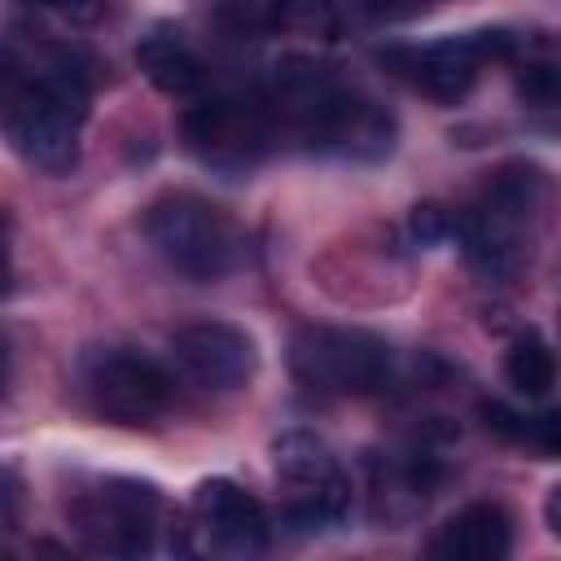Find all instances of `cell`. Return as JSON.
<instances>
[{
	"label": "cell",
	"instance_id": "1",
	"mask_svg": "<svg viewBox=\"0 0 561 561\" xmlns=\"http://www.w3.org/2000/svg\"><path fill=\"white\" fill-rule=\"evenodd\" d=\"M88 61L79 53H57L48 70L26 83L9 105V145L18 158L44 175H61L79 158V127L88 118Z\"/></svg>",
	"mask_w": 561,
	"mask_h": 561
},
{
	"label": "cell",
	"instance_id": "2",
	"mask_svg": "<svg viewBox=\"0 0 561 561\" xmlns=\"http://www.w3.org/2000/svg\"><path fill=\"white\" fill-rule=\"evenodd\" d=\"M145 237L153 250L193 280H219L237 263V228L232 219L197 197V193H167L145 210Z\"/></svg>",
	"mask_w": 561,
	"mask_h": 561
},
{
	"label": "cell",
	"instance_id": "3",
	"mask_svg": "<svg viewBox=\"0 0 561 561\" xmlns=\"http://www.w3.org/2000/svg\"><path fill=\"white\" fill-rule=\"evenodd\" d=\"M289 368L320 394H373L390 381V346L364 329H298L289 342Z\"/></svg>",
	"mask_w": 561,
	"mask_h": 561
},
{
	"label": "cell",
	"instance_id": "4",
	"mask_svg": "<svg viewBox=\"0 0 561 561\" xmlns=\"http://www.w3.org/2000/svg\"><path fill=\"white\" fill-rule=\"evenodd\" d=\"M158 508H162V500L149 482L114 478V482H105V486H96L70 504V526L79 530V539L92 552L140 557L153 548Z\"/></svg>",
	"mask_w": 561,
	"mask_h": 561
},
{
	"label": "cell",
	"instance_id": "5",
	"mask_svg": "<svg viewBox=\"0 0 561 561\" xmlns=\"http://www.w3.org/2000/svg\"><path fill=\"white\" fill-rule=\"evenodd\" d=\"M83 390L114 425H153L171 403V377L140 351L105 346L83 359Z\"/></svg>",
	"mask_w": 561,
	"mask_h": 561
},
{
	"label": "cell",
	"instance_id": "6",
	"mask_svg": "<svg viewBox=\"0 0 561 561\" xmlns=\"http://www.w3.org/2000/svg\"><path fill=\"white\" fill-rule=\"evenodd\" d=\"M184 145L197 162L215 171H245L263 158L272 140V110L259 101L210 96L184 114Z\"/></svg>",
	"mask_w": 561,
	"mask_h": 561
},
{
	"label": "cell",
	"instance_id": "7",
	"mask_svg": "<svg viewBox=\"0 0 561 561\" xmlns=\"http://www.w3.org/2000/svg\"><path fill=\"white\" fill-rule=\"evenodd\" d=\"M294 131L311 145V149H329V153H351V158H377L390 149L394 140V123L381 105L342 92L337 83L294 123Z\"/></svg>",
	"mask_w": 561,
	"mask_h": 561
},
{
	"label": "cell",
	"instance_id": "8",
	"mask_svg": "<svg viewBox=\"0 0 561 561\" xmlns=\"http://www.w3.org/2000/svg\"><path fill=\"white\" fill-rule=\"evenodd\" d=\"M175 364L206 390H237L254 373V342L224 320H197L184 324L171 337Z\"/></svg>",
	"mask_w": 561,
	"mask_h": 561
},
{
	"label": "cell",
	"instance_id": "9",
	"mask_svg": "<svg viewBox=\"0 0 561 561\" xmlns=\"http://www.w3.org/2000/svg\"><path fill=\"white\" fill-rule=\"evenodd\" d=\"M193 517H197V530L206 535V543L219 552H232V557L263 552L272 539V522H267L263 504L228 478H210L197 486Z\"/></svg>",
	"mask_w": 561,
	"mask_h": 561
},
{
	"label": "cell",
	"instance_id": "10",
	"mask_svg": "<svg viewBox=\"0 0 561 561\" xmlns=\"http://www.w3.org/2000/svg\"><path fill=\"white\" fill-rule=\"evenodd\" d=\"M381 61L434 101H460L478 75V61L465 48V39H438L425 48H390L381 53Z\"/></svg>",
	"mask_w": 561,
	"mask_h": 561
},
{
	"label": "cell",
	"instance_id": "11",
	"mask_svg": "<svg viewBox=\"0 0 561 561\" xmlns=\"http://www.w3.org/2000/svg\"><path fill=\"white\" fill-rule=\"evenodd\" d=\"M373 508L386 522H408L425 508V500L434 495L443 469L434 465V456L412 451V456H373Z\"/></svg>",
	"mask_w": 561,
	"mask_h": 561
},
{
	"label": "cell",
	"instance_id": "12",
	"mask_svg": "<svg viewBox=\"0 0 561 561\" xmlns=\"http://www.w3.org/2000/svg\"><path fill=\"white\" fill-rule=\"evenodd\" d=\"M508 548H513V517L495 500H478L460 508L430 543V552L447 561H500L508 557Z\"/></svg>",
	"mask_w": 561,
	"mask_h": 561
},
{
	"label": "cell",
	"instance_id": "13",
	"mask_svg": "<svg viewBox=\"0 0 561 561\" xmlns=\"http://www.w3.org/2000/svg\"><path fill=\"white\" fill-rule=\"evenodd\" d=\"M272 460H276V473L289 486V495H351L333 451L324 447V438H316L307 430H285L272 443Z\"/></svg>",
	"mask_w": 561,
	"mask_h": 561
},
{
	"label": "cell",
	"instance_id": "14",
	"mask_svg": "<svg viewBox=\"0 0 561 561\" xmlns=\"http://www.w3.org/2000/svg\"><path fill=\"white\" fill-rule=\"evenodd\" d=\"M136 66L145 70V79L167 92V96H188L202 88V61L197 53L180 39V31H149L140 44H136Z\"/></svg>",
	"mask_w": 561,
	"mask_h": 561
},
{
	"label": "cell",
	"instance_id": "15",
	"mask_svg": "<svg viewBox=\"0 0 561 561\" xmlns=\"http://www.w3.org/2000/svg\"><path fill=\"white\" fill-rule=\"evenodd\" d=\"M543 202V175L530 162H504L500 171H491L482 197H478V215L500 219L508 228H522Z\"/></svg>",
	"mask_w": 561,
	"mask_h": 561
},
{
	"label": "cell",
	"instance_id": "16",
	"mask_svg": "<svg viewBox=\"0 0 561 561\" xmlns=\"http://www.w3.org/2000/svg\"><path fill=\"white\" fill-rule=\"evenodd\" d=\"M504 377H508V386H513L517 394L543 399V394L552 390V381H557V359H552L548 342L535 337V333L517 337V342L508 346V355H504Z\"/></svg>",
	"mask_w": 561,
	"mask_h": 561
},
{
	"label": "cell",
	"instance_id": "17",
	"mask_svg": "<svg viewBox=\"0 0 561 561\" xmlns=\"http://www.w3.org/2000/svg\"><path fill=\"white\" fill-rule=\"evenodd\" d=\"M272 18H276V26L316 35V39H333L342 31L337 0H272Z\"/></svg>",
	"mask_w": 561,
	"mask_h": 561
},
{
	"label": "cell",
	"instance_id": "18",
	"mask_svg": "<svg viewBox=\"0 0 561 561\" xmlns=\"http://www.w3.org/2000/svg\"><path fill=\"white\" fill-rule=\"evenodd\" d=\"M210 26L224 35V39H263L272 26H276V18H272V9L263 4V0H215L210 4Z\"/></svg>",
	"mask_w": 561,
	"mask_h": 561
},
{
	"label": "cell",
	"instance_id": "19",
	"mask_svg": "<svg viewBox=\"0 0 561 561\" xmlns=\"http://www.w3.org/2000/svg\"><path fill=\"white\" fill-rule=\"evenodd\" d=\"M408 232H412L416 245L447 241V237H456V215L443 210V206H434V202H425V206H416V210L408 215Z\"/></svg>",
	"mask_w": 561,
	"mask_h": 561
},
{
	"label": "cell",
	"instance_id": "20",
	"mask_svg": "<svg viewBox=\"0 0 561 561\" xmlns=\"http://www.w3.org/2000/svg\"><path fill=\"white\" fill-rule=\"evenodd\" d=\"M460 39H465V48L473 53L478 66L482 61H513V53H517V35L504 31V26H482V31H469Z\"/></svg>",
	"mask_w": 561,
	"mask_h": 561
},
{
	"label": "cell",
	"instance_id": "21",
	"mask_svg": "<svg viewBox=\"0 0 561 561\" xmlns=\"http://www.w3.org/2000/svg\"><path fill=\"white\" fill-rule=\"evenodd\" d=\"M517 96H526L530 105H552V101L561 96V79H557V70H552L548 61H530V66H522V75H517Z\"/></svg>",
	"mask_w": 561,
	"mask_h": 561
},
{
	"label": "cell",
	"instance_id": "22",
	"mask_svg": "<svg viewBox=\"0 0 561 561\" xmlns=\"http://www.w3.org/2000/svg\"><path fill=\"white\" fill-rule=\"evenodd\" d=\"M478 412H482V425H486L495 438L526 447V438H530V416H522V412H513V408H504V403H482Z\"/></svg>",
	"mask_w": 561,
	"mask_h": 561
},
{
	"label": "cell",
	"instance_id": "23",
	"mask_svg": "<svg viewBox=\"0 0 561 561\" xmlns=\"http://www.w3.org/2000/svg\"><path fill=\"white\" fill-rule=\"evenodd\" d=\"M26 4H35V9H57V13L70 18V22H96L105 0H26Z\"/></svg>",
	"mask_w": 561,
	"mask_h": 561
},
{
	"label": "cell",
	"instance_id": "24",
	"mask_svg": "<svg viewBox=\"0 0 561 561\" xmlns=\"http://www.w3.org/2000/svg\"><path fill=\"white\" fill-rule=\"evenodd\" d=\"M359 9L373 18H412L416 9H425V0H359Z\"/></svg>",
	"mask_w": 561,
	"mask_h": 561
},
{
	"label": "cell",
	"instance_id": "25",
	"mask_svg": "<svg viewBox=\"0 0 561 561\" xmlns=\"http://www.w3.org/2000/svg\"><path fill=\"white\" fill-rule=\"evenodd\" d=\"M548 530L561 535V486L548 491Z\"/></svg>",
	"mask_w": 561,
	"mask_h": 561
},
{
	"label": "cell",
	"instance_id": "26",
	"mask_svg": "<svg viewBox=\"0 0 561 561\" xmlns=\"http://www.w3.org/2000/svg\"><path fill=\"white\" fill-rule=\"evenodd\" d=\"M13 289V267H9V245H4V237H0V298Z\"/></svg>",
	"mask_w": 561,
	"mask_h": 561
},
{
	"label": "cell",
	"instance_id": "27",
	"mask_svg": "<svg viewBox=\"0 0 561 561\" xmlns=\"http://www.w3.org/2000/svg\"><path fill=\"white\" fill-rule=\"evenodd\" d=\"M4 377H9V351H4V342H0V390H4Z\"/></svg>",
	"mask_w": 561,
	"mask_h": 561
}]
</instances>
